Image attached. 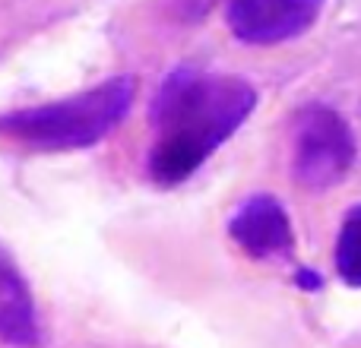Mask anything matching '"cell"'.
<instances>
[{
  "mask_svg": "<svg viewBox=\"0 0 361 348\" xmlns=\"http://www.w3.org/2000/svg\"><path fill=\"white\" fill-rule=\"evenodd\" d=\"M257 89L247 80L178 67L159 86L152 101L156 146L149 152V178L175 187L200 171V165L250 118Z\"/></svg>",
  "mask_w": 361,
  "mask_h": 348,
  "instance_id": "obj_1",
  "label": "cell"
},
{
  "mask_svg": "<svg viewBox=\"0 0 361 348\" xmlns=\"http://www.w3.org/2000/svg\"><path fill=\"white\" fill-rule=\"evenodd\" d=\"M133 95H137V80L114 76L51 105L0 114V137L48 152L86 149L102 143L114 127H121L133 105Z\"/></svg>",
  "mask_w": 361,
  "mask_h": 348,
  "instance_id": "obj_2",
  "label": "cell"
},
{
  "mask_svg": "<svg viewBox=\"0 0 361 348\" xmlns=\"http://www.w3.org/2000/svg\"><path fill=\"white\" fill-rule=\"evenodd\" d=\"M292 174L305 190L339 184L355 162V137L343 114L326 105H307L295 118Z\"/></svg>",
  "mask_w": 361,
  "mask_h": 348,
  "instance_id": "obj_3",
  "label": "cell"
},
{
  "mask_svg": "<svg viewBox=\"0 0 361 348\" xmlns=\"http://www.w3.org/2000/svg\"><path fill=\"white\" fill-rule=\"evenodd\" d=\"M324 0H231L228 29L244 44H279L305 35L317 23Z\"/></svg>",
  "mask_w": 361,
  "mask_h": 348,
  "instance_id": "obj_4",
  "label": "cell"
},
{
  "mask_svg": "<svg viewBox=\"0 0 361 348\" xmlns=\"http://www.w3.org/2000/svg\"><path fill=\"white\" fill-rule=\"evenodd\" d=\"M228 235L254 260H286L295 250V228L286 206L269 193L244 199L228 222Z\"/></svg>",
  "mask_w": 361,
  "mask_h": 348,
  "instance_id": "obj_5",
  "label": "cell"
},
{
  "mask_svg": "<svg viewBox=\"0 0 361 348\" xmlns=\"http://www.w3.org/2000/svg\"><path fill=\"white\" fill-rule=\"evenodd\" d=\"M0 342L13 348L42 345V323H38L29 282L23 279L4 247H0Z\"/></svg>",
  "mask_w": 361,
  "mask_h": 348,
  "instance_id": "obj_6",
  "label": "cell"
},
{
  "mask_svg": "<svg viewBox=\"0 0 361 348\" xmlns=\"http://www.w3.org/2000/svg\"><path fill=\"white\" fill-rule=\"evenodd\" d=\"M336 269L339 279L352 288H361V206L349 209L336 241Z\"/></svg>",
  "mask_w": 361,
  "mask_h": 348,
  "instance_id": "obj_7",
  "label": "cell"
},
{
  "mask_svg": "<svg viewBox=\"0 0 361 348\" xmlns=\"http://www.w3.org/2000/svg\"><path fill=\"white\" fill-rule=\"evenodd\" d=\"M298 285H305V288H317L320 285V279L314 273H305V269H301L298 273Z\"/></svg>",
  "mask_w": 361,
  "mask_h": 348,
  "instance_id": "obj_8",
  "label": "cell"
}]
</instances>
